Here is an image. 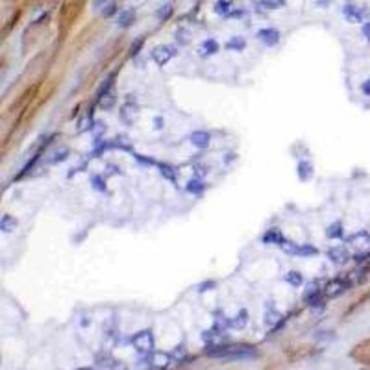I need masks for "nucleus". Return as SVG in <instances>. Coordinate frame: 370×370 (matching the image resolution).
Wrapping results in <instances>:
<instances>
[{"instance_id":"obj_1","label":"nucleus","mask_w":370,"mask_h":370,"mask_svg":"<svg viewBox=\"0 0 370 370\" xmlns=\"http://www.w3.org/2000/svg\"><path fill=\"white\" fill-rule=\"evenodd\" d=\"M206 355L215 357V359H224V361H250L257 357V350L250 344H222V342H213L206 346Z\"/></svg>"},{"instance_id":"obj_2","label":"nucleus","mask_w":370,"mask_h":370,"mask_svg":"<svg viewBox=\"0 0 370 370\" xmlns=\"http://www.w3.org/2000/svg\"><path fill=\"white\" fill-rule=\"evenodd\" d=\"M131 344H133V348L137 350L141 355H147L150 354V352H154V335H152V332L150 330H143V332L135 333L133 337H131Z\"/></svg>"},{"instance_id":"obj_3","label":"nucleus","mask_w":370,"mask_h":370,"mask_svg":"<svg viewBox=\"0 0 370 370\" xmlns=\"http://www.w3.org/2000/svg\"><path fill=\"white\" fill-rule=\"evenodd\" d=\"M352 287V281L350 278H333L330 279L326 285H324V296L326 298H337L340 294H344Z\"/></svg>"},{"instance_id":"obj_4","label":"nucleus","mask_w":370,"mask_h":370,"mask_svg":"<svg viewBox=\"0 0 370 370\" xmlns=\"http://www.w3.org/2000/svg\"><path fill=\"white\" fill-rule=\"evenodd\" d=\"M342 15L348 23H365L370 19V9L367 6H359V4H346L342 8Z\"/></svg>"},{"instance_id":"obj_5","label":"nucleus","mask_w":370,"mask_h":370,"mask_svg":"<svg viewBox=\"0 0 370 370\" xmlns=\"http://www.w3.org/2000/svg\"><path fill=\"white\" fill-rule=\"evenodd\" d=\"M143 365H148L150 369H167L172 363V355L163 354V352H150V354L141 357Z\"/></svg>"},{"instance_id":"obj_6","label":"nucleus","mask_w":370,"mask_h":370,"mask_svg":"<svg viewBox=\"0 0 370 370\" xmlns=\"http://www.w3.org/2000/svg\"><path fill=\"white\" fill-rule=\"evenodd\" d=\"M178 54V48L172 45H157L152 48V52H150V56H152V60H154L157 65H167V63L174 58V56Z\"/></svg>"},{"instance_id":"obj_7","label":"nucleus","mask_w":370,"mask_h":370,"mask_svg":"<svg viewBox=\"0 0 370 370\" xmlns=\"http://www.w3.org/2000/svg\"><path fill=\"white\" fill-rule=\"evenodd\" d=\"M348 245L354 248L355 252H370V235L365 230L355 231L354 235L348 237Z\"/></svg>"},{"instance_id":"obj_8","label":"nucleus","mask_w":370,"mask_h":370,"mask_svg":"<svg viewBox=\"0 0 370 370\" xmlns=\"http://www.w3.org/2000/svg\"><path fill=\"white\" fill-rule=\"evenodd\" d=\"M263 324H265L267 328H272V330H276V328H279V326L283 324V316H281V313H279V311H276V309H274V306H272V304H269V306L265 308Z\"/></svg>"},{"instance_id":"obj_9","label":"nucleus","mask_w":370,"mask_h":370,"mask_svg":"<svg viewBox=\"0 0 370 370\" xmlns=\"http://www.w3.org/2000/svg\"><path fill=\"white\" fill-rule=\"evenodd\" d=\"M328 257L330 261L335 263V265H346L350 261V252H348L346 247H332L328 250Z\"/></svg>"},{"instance_id":"obj_10","label":"nucleus","mask_w":370,"mask_h":370,"mask_svg":"<svg viewBox=\"0 0 370 370\" xmlns=\"http://www.w3.org/2000/svg\"><path fill=\"white\" fill-rule=\"evenodd\" d=\"M279 31L276 28H263V30L257 31V39L259 43H263L265 46H274L279 43Z\"/></svg>"},{"instance_id":"obj_11","label":"nucleus","mask_w":370,"mask_h":370,"mask_svg":"<svg viewBox=\"0 0 370 370\" xmlns=\"http://www.w3.org/2000/svg\"><path fill=\"white\" fill-rule=\"evenodd\" d=\"M94 367L96 369H119L121 363L117 361L111 354H108V352H100V354H96V357H94Z\"/></svg>"},{"instance_id":"obj_12","label":"nucleus","mask_w":370,"mask_h":370,"mask_svg":"<svg viewBox=\"0 0 370 370\" xmlns=\"http://www.w3.org/2000/svg\"><path fill=\"white\" fill-rule=\"evenodd\" d=\"M139 117V108L135 102L128 100L121 109V119H123L126 124H133V121Z\"/></svg>"},{"instance_id":"obj_13","label":"nucleus","mask_w":370,"mask_h":370,"mask_svg":"<svg viewBox=\"0 0 370 370\" xmlns=\"http://www.w3.org/2000/svg\"><path fill=\"white\" fill-rule=\"evenodd\" d=\"M189 141H191V145L196 148H200V150H204V148L209 147V143H211V135H209L208 131H193L191 135H189Z\"/></svg>"},{"instance_id":"obj_14","label":"nucleus","mask_w":370,"mask_h":370,"mask_svg":"<svg viewBox=\"0 0 370 370\" xmlns=\"http://www.w3.org/2000/svg\"><path fill=\"white\" fill-rule=\"evenodd\" d=\"M218 50H220V45L216 43L215 39H206L198 46V56L200 58H209V56H215Z\"/></svg>"},{"instance_id":"obj_15","label":"nucleus","mask_w":370,"mask_h":370,"mask_svg":"<svg viewBox=\"0 0 370 370\" xmlns=\"http://www.w3.org/2000/svg\"><path fill=\"white\" fill-rule=\"evenodd\" d=\"M261 241L265 243V245H278V247H281L287 239H285V235L278 230V228H272V230H269L265 235H263Z\"/></svg>"},{"instance_id":"obj_16","label":"nucleus","mask_w":370,"mask_h":370,"mask_svg":"<svg viewBox=\"0 0 370 370\" xmlns=\"http://www.w3.org/2000/svg\"><path fill=\"white\" fill-rule=\"evenodd\" d=\"M133 23H135V9H123V11H119V15H117V26L128 28V26H131Z\"/></svg>"},{"instance_id":"obj_17","label":"nucleus","mask_w":370,"mask_h":370,"mask_svg":"<svg viewBox=\"0 0 370 370\" xmlns=\"http://www.w3.org/2000/svg\"><path fill=\"white\" fill-rule=\"evenodd\" d=\"M247 324H248V313L245 309L239 311V315H235L233 318H228V328H233V330H241Z\"/></svg>"},{"instance_id":"obj_18","label":"nucleus","mask_w":370,"mask_h":370,"mask_svg":"<svg viewBox=\"0 0 370 370\" xmlns=\"http://www.w3.org/2000/svg\"><path fill=\"white\" fill-rule=\"evenodd\" d=\"M226 48L231 50V52H241V50L247 48V39L241 37V35H233V37L226 41Z\"/></svg>"},{"instance_id":"obj_19","label":"nucleus","mask_w":370,"mask_h":370,"mask_svg":"<svg viewBox=\"0 0 370 370\" xmlns=\"http://www.w3.org/2000/svg\"><path fill=\"white\" fill-rule=\"evenodd\" d=\"M115 92H113V89L108 92H104L102 96H96V102H98V106H100L102 109H109L113 108V104H115Z\"/></svg>"},{"instance_id":"obj_20","label":"nucleus","mask_w":370,"mask_h":370,"mask_svg":"<svg viewBox=\"0 0 370 370\" xmlns=\"http://www.w3.org/2000/svg\"><path fill=\"white\" fill-rule=\"evenodd\" d=\"M17 218L11 215H4L2 216V220H0V230L4 231V233H11V231L17 228Z\"/></svg>"},{"instance_id":"obj_21","label":"nucleus","mask_w":370,"mask_h":370,"mask_svg":"<svg viewBox=\"0 0 370 370\" xmlns=\"http://www.w3.org/2000/svg\"><path fill=\"white\" fill-rule=\"evenodd\" d=\"M313 176V165L309 161H300L298 163V178L302 182H306L309 178Z\"/></svg>"},{"instance_id":"obj_22","label":"nucleus","mask_w":370,"mask_h":370,"mask_svg":"<svg viewBox=\"0 0 370 370\" xmlns=\"http://www.w3.org/2000/svg\"><path fill=\"white\" fill-rule=\"evenodd\" d=\"M172 13H174L172 4H163V6H159V9L155 11V17H157V21L165 23V21H169L170 17H172Z\"/></svg>"},{"instance_id":"obj_23","label":"nucleus","mask_w":370,"mask_h":370,"mask_svg":"<svg viewBox=\"0 0 370 370\" xmlns=\"http://www.w3.org/2000/svg\"><path fill=\"white\" fill-rule=\"evenodd\" d=\"M326 235L330 239H342L344 237V230H342V224L340 222H333L328 230H326Z\"/></svg>"},{"instance_id":"obj_24","label":"nucleus","mask_w":370,"mask_h":370,"mask_svg":"<svg viewBox=\"0 0 370 370\" xmlns=\"http://www.w3.org/2000/svg\"><path fill=\"white\" fill-rule=\"evenodd\" d=\"M159 172H161L163 178H167V180H170V182H176L178 170L174 169L172 165H169V163H161V165H159Z\"/></svg>"},{"instance_id":"obj_25","label":"nucleus","mask_w":370,"mask_h":370,"mask_svg":"<svg viewBox=\"0 0 370 370\" xmlns=\"http://www.w3.org/2000/svg\"><path fill=\"white\" fill-rule=\"evenodd\" d=\"M215 13L216 15H230L231 13V0H216L215 2Z\"/></svg>"},{"instance_id":"obj_26","label":"nucleus","mask_w":370,"mask_h":370,"mask_svg":"<svg viewBox=\"0 0 370 370\" xmlns=\"http://www.w3.org/2000/svg\"><path fill=\"white\" fill-rule=\"evenodd\" d=\"M185 189H187L191 194H200V193H204L206 185H204V182H202V180L194 178V180H189V182H187V187H185Z\"/></svg>"},{"instance_id":"obj_27","label":"nucleus","mask_w":370,"mask_h":370,"mask_svg":"<svg viewBox=\"0 0 370 370\" xmlns=\"http://www.w3.org/2000/svg\"><path fill=\"white\" fill-rule=\"evenodd\" d=\"M285 281L293 287H300L302 283H304V278H302V274L298 270H291V272L285 274Z\"/></svg>"},{"instance_id":"obj_28","label":"nucleus","mask_w":370,"mask_h":370,"mask_svg":"<svg viewBox=\"0 0 370 370\" xmlns=\"http://www.w3.org/2000/svg\"><path fill=\"white\" fill-rule=\"evenodd\" d=\"M257 6L265 9H279L285 6V0H257Z\"/></svg>"},{"instance_id":"obj_29","label":"nucleus","mask_w":370,"mask_h":370,"mask_svg":"<svg viewBox=\"0 0 370 370\" xmlns=\"http://www.w3.org/2000/svg\"><path fill=\"white\" fill-rule=\"evenodd\" d=\"M316 254H318V248L313 247V245H298L296 255H300V257H311V255H316Z\"/></svg>"},{"instance_id":"obj_30","label":"nucleus","mask_w":370,"mask_h":370,"mask_svg":"<svg viewBox=\"0 0 370 370\" xmlns=\"http://www.w3.org/2000/svg\"><path fill=\"white\" fill-rule=\"evenodd\" d=\"M113 148H121V150H131V145H130V141H128V137H124V135H119V137L113 139Z\"/></svg>"},{"instance_id":"obj_31","label":"nucleus","mask_w":370,"mask_h":370,"mask_svg":"<svg viewBox=\"0 0 370 370\" xmlns=\"http://www.w3.org/2000/svg\"><path fill=\"white\" fill-rule=\"evenodd\" d=\"M91 124H92V113L89 111V113H87V115H85L84 119L80 121V124H78V131H87V130H91V128H92Z\"/></svg>"},{"instance_id":"obj_32","label":"nucleus","mask_w":370,"mask_h":370,"mask_svg":"<svg viewBox=\"0 0 370 370\" xmlns=\"http://www.w3.org/2000/svg\"><path fill=\"white\" fill-rule=\"evenodd\" d=\"M281 250L289 255H296V252H298V245H296V243H291V241H285V243L281 245Z\"/></svg>"},{"instance_id":"obj_33","label":"nucleus","mask_w":370,"mask_h":370,"mask_svg":"<svg viewBox=\"0 0 370 370\" xmlns=\"http://www.w3.org/2000/svg\"><path fill=\"white\" fill-rule=\"evenodd\" d=\"M91 184L94 185L96 191H106V182L102 176H91Z\"/></svg>"},{"instance_id":"obj_34","label":"nucleus","mask_w":370,"mask_h":370,"mask_svg":"<svg viewBox=\"0 0 370 370\" xmlns=\"http://www.w3.org/2000/svg\"><path fill=\"white\" fill-rule=\"evenodd\" d=\"M143 43H145V41H143V37H139L137 41H135V43H133V45L130 46V56H131V58H135V56L139 54V50H141V46H143Z\"/></svg>"},{"instance_id":"obj_35","label":"nucleus","mask_w":370,"mask_h":370,"mask_svg":"<svg viewBox=\"0 0 370 370\" xmlns=\"http://www.w3.org/2000/svg\"><path fill=\"white\" fill-rule=\"evenodd\" d=\"M117 11H119V8H117L113 2H109V4H106V9H102V15L111 17V15H115Z\"/></svg>"},{"instance_id":"obj_36","label":"nucleus","mask_w":370,"mask_h":370,"mask_svg":"<svg viewBox=\"0 0 370 370\" xmlns=\"http://www.w3.org/2000/svg\"><path fill=\"white\" fill-rule=\"evenodd\" d=\"M187 35H189V33H187V31H185V30L176 31V39H178V41H180V43H182V45H185V43L189 41V37H187Z\"/></svg>"},{"instance_id":"obj_37","label":"nucleus","mask_w":370,"mask_h":370,"mask_svg":"<svg viewBox=\"0 0 370 370\" xmlns=\"http://www.w3.org/2000/svg\"><path fill=\"white\" fill-rule=\"evenodd\" d=\"M67 154H69V150L67 148H63L62 152H56V157H54V161H63L65 157H67Z\"/></svg>"},{"instance_id":"obj_38","label":"nucleus","mask_w":370,"mask_h":370,"mask_svg":"<svg viewBox=\"0 0 370 370\" xmlns=\"http://www.w3.org/2000/svg\"><path fill=\"white\" fill-rule=\"evenodd\" d=\"M215 285H216L215 281H206V283H202L200 285V293H204V291H211Z\"/></svg>"},{"instance_id":"obj_39","label":"nucleus","mask_w":370,"mask_h":370,"mask_svg":"<svg viewBox=\"0 0 370 370\" xmlns=\"http://www.w3.org/2000/svg\"><path fill=\"white\" fill-rule=\"evenodd\" d=\"M361 91L367 94V96H370V78L367 80V82H363V85H361Z\"/></svg>"},{"instance_id":"obj_40","label":"nucleus","mask_w":370,"mask_h":370,"mask_svg":"<svg viewBox=\"0 0 370 370\" xmlns=\"http://www.w3.org/2000/svg\"><path fill=\"white\" fill-rule=\"evenodd\" d=\"M363 35L370 41V23H365L363 24Z\"/></svg>"},{"instance_id":"obj_41","label":"nucleus","mask_w":370,"mask_h":370,"mask_svg":"<svg viewBox=\"0 0 370 370\" xmlns=\"http://www.w3.org/2000/svg\"><path fill=\"white\" fill-rule=\"evenodd\" d=\"M109 0H92V6H94V9L102 8V6H106Z\"/></svg>"},{"instance_id":"obj_42","label":"nucleus","mask_w":370,"mask_h":370,"mask_svg":"<svg viewBox=\"0 0 370 370\" xmlns=\"http://www.w3.org/2000/svg\"><path fill=\"white\" fill-rule=\"evenodd\" d=\"M154 124H155V128H157V130H161L163 124H165V123H163L161 117H155V119H154Z\"/></svg>"},{"instance_id":"obj_43","label":"nucleus","mask_w":370,"mask_h":370,"mask_svg":"<svg viewBox=\"0 0 370 370\" xmlns=\"http://www.w3.org/2000/svg\"><path fill=\"white\" fill-rule=\"evenodd\" d=\"M194 169H196V172H198V176H204V174H208V170H206V167H200V165H196Z\"/></svg>"},{"instance_id":"obj_44","label":"nucleus","mask_w":370,"mask_h":370,"mask_svg":"<svg viewBox=\"0 0 370 370\" xmlns=\"http://www.w3.org/2000/svg\"><path fill=\"white\" fill-rule=\"evenodd\" d=\"M117 172L121 174V169H119V167H113V165H109V174H117Z\"/></svg>"}]
</instances>
